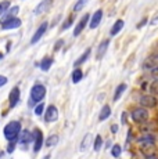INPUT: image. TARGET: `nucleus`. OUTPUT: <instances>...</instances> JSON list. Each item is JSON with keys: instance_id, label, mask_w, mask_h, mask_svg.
Segmentation results:
<instances>
[{"instance_id": "nucleus-12", "label": "nucleus", "mask_w": 158, "mask_h": 159, "mask_svg": "<svg viewBox=\"0 0 158 159\" xmlns=\"http://www.w3.org/2000/svg\"><path fill=\"white\" fill-rule=\"evenodd\" d=\"M20 89H18L17 86L13 89V90L10 91V94H8V104H10V108H14V107L18 104V101H20Z\"/></svg>"}, {"instance_id": "nucleus-7", "label": "nucleus", "mask_w": 158, "mask_h": 159, "mask_svg": "<svg viewBox=\"0 0 158 159\" xmlns=\"http://www.w3.org/2000/svg\"><path fill=\"white\" fill-rule=\"evenodd\" d=\"M49 28V24L44 21V22H42L40 24V26H39L38 29H36V32L33 33V36H32V39H31V44H36L39 40H40L42 38H43V35L46 33V30Z\"/></svg>"}, {"instance_id": "nucleus-39", "label": "nucleus", "mask_w": 158, "mask_h": 159, "mask_svg": "<svg viewBox=\"0 0 158 159\" xmlns=\"http://www.w3.org/2000/svg\"><path fill=\"white\" fill-rule=\"evenodd\" d=\"M146 22H147V20H146V18H144V20H143V21H142V22H140V24H139V25H137V28H142V26H143V25H144V24H146Z\"/></svg>"}, {"instance_id": "nucleus-18", "label": "nucleus", "mask_w": 158, "mask_h": 159, "mask_svg": "<svg viewBox=\"0 0 158 159\" xmlns=\"http://www.w3.org/2000/svg\"><path fill=\"white\" fill-rule=\"evenodd\" d=\"M110 116H111V108H110V105H107V104H105V105L101 108V111H100L99 120L100 122H104L105 119H108Z\"/></svg>"}, {"instance_id": "nucleus-21", "label": "nucleus", "mask_w": 158, "mask_h": 159, "mask_svg": "<svg viewBox=\"0 0 158 159\" xmlns=\"http://www.w3.org/2000/svg\"><path fill=\"white\" fill-rule=\"evenodd\" d=\"M126 87H128V84H126V83H121L119 86H117V89H115V93H114V97H112L114 102H115V101H118V100L121 98V96H122L123 91L126 90Z\"/></svg>"}, {"instance_id": "nucleus-29", "label": "nucleus", "mask_w": 158, "mask_h": 159, "mask_svg": "<svg viewBox=\"0 0 158 159\" xmlns=\"http://www.w3.org/2000/svg\"><path fill=\"white\" fill-rule=\"evenodd\" d=\"M10 8V2H7V0H4V2L0 3V15H3L6 13V11Z\"/></svg>"}, {"instance_id": "nucleus-27", "label": "nucleus", "mask_w": 158, "mask_h": 159, "mask_svg": "<svg viewBox=\"0 0 158 159\" xmlns=\"http://www.w3.org/2000/svg\"><path fill=\"white\" fill-rule=\"evenodd\" d=\"M121 152H122V149H121L119 144L112 145V148H111V155H112V157H114V158H119L121 157Z\"/></svg>"}, {"instance_id": "nucleus-25", "label": "nucleus", "mask_w": 158, "mask_h": 159, "mask_svg": "<svg viewBox=\"0 0 158 159\" xmlns=\"http://www.w3.org/2000/svg\"><path fill=\"white\" fill-rule=\"evenodd\" d=\"M57 143H58V136H57V134H51V136L46 140L44 145L46 147H53V145H56Z\"/></svg>"}, {"instance_id": "nucleus-37", "label": "nucleus", "mask_w": 158, "mask_h": 159, "mask_svg": "<svg viewBox=\"0 0 158 159\" xmlns=\"http://www.w3.org/2000/svg\"><path fill=\"white\" fill-rule=\"evenodd\" d=\"M126 118H128V114H126V112H122V119H121V123H122V125L126 123Z\"/></svg>"}, {"instance_id": "nucleus-6", "label": "nucleus", "mask_w": 158, "mask_h": 159, "mask_svg": "<svg viewBox=\"0 0 158 159\" xmlns=\"http://www.w3.org/2000/svg\"><path fill=\"white\" fill-rule=\"evenodd\" d=\"M58 119V109H57L56 105H49L46 108V112H44V120L47 123H53Z\"/></svg>"}, {"instance_id": "nucleus-15", "label": "nucleus", "mask_w": 158, "mask_h": 159, "mask_svg": "<svg viewBox=\"0 0 158 159\" xmlns=\"http://www.w3.org/2000/svg\"><path fill=\"white\" fill-rule=\"evenodd\" d=\"M108 46H110V40H103L101 43L99 44V48H97V54H96V58L97 60H101L103 57H104V54L107 53V48H108Z\"/></svg>"}, {"instance_id": "nucleus-5", "label": "nucleus", "mask_w": 158, "mask_h": 159, "mask_svg": "<svg viewBox=\"0 0 158 159\" xmlns=\"http://www.w3.org/2000/svg\"><path fill=\"white\" fill-rule=\"evenodd\" d=\"M0 24H2V29L3 30H11V29L20 28L22 22H21V20L18 17H11V18H8V20L0 22Z\"/></svg>"}, {"instance_id": "nucleus-35", "label": "nucleus", "mask_w": 158, "mask_h": 159, "mask_svg": "<svg viewBox=\"0 0 158 159\" xmlns=\"http://www.w3.org/2000/svg\"><path fill=\"white\" fill-rule=\"evenodd\" d=\"M63 44H64V40H58V42H57V44L54 46V51H57L58 48H61V46H63Z\"/></svg>"}, {"instance_id": "nucleus-38", "label": "nucleus", "mask_w": 158, "mask_h": 159, "mask_svg": "<svg viewBox=\"0 0 158 159\" xmlns=\"http://www.w3.org/2000/svg\"><path fill=\"white\" fill-rule=\"evenodd\" d=\"M117 131H118V125H112V126H111V133H117Z\"/></svg>"}, {"instance_id": "nucleus-8", "label": "nucleus", "mask_w": 158, "mask_h": 159, "mask_svg": "<svg viewBox=\"0 0 158 159\" xmlns=\"http://www.w3.org/2000/svg\"><path fill=\"white\" fill-rule=\"evenodd\" d=\"M140 104H142V107H144V108H156L158 101L153 94H150V96L146 94V96L140 97Z\"/></svg>"}, {"instance_id": "nucleus-40", "label": "nucleus", "mask_w": 158, "mask_h": 159, "mask_svg": "<svg viewBox=\"0 0 158 159\" xmlns=\"http://www.w3.org/2000/svg\"><path fill=\"white\" fill-rule=\"evenodd\" d=\"M43 159H50V154H49V155H46V157H44Z\"/></svg>"}, {"instance_id": "nucleus-9", "label": "nucleus", "mask_w": 158, "mask_h": 159, "mask_svg": "<svg viewBox=\"0 0 158 159\" xmlns=\"http://www.w3.org/2000/svg\"><path fill=\"white\" fill-rule=\"evenodd\" d=\"M101 20H103V10H101V8H99V10H97L96 13L92 15V17H90V20H89V28L90 29H96L97 26L100 25Z\"/></svg>"}, {"instance_id": "nucleus-32", "label": "nucleus", "mask_w": 158, "mask_h": 159, "mask_svg": "<svg viewBox=\"0 0 158 159\" xmlns=\"http://www.w3.org/2000/svg\"><path fill=\"white\" fill-rule=\"evenodd\" d=\"M16 143L17 141H10V144L7 145V152L8 154H11V152L14 151V148H16Z\"/></svg>"}, {"instance_id": "nucleus-19", "label": "nucleus", "mask_w": 158, "mask_h": 159, "mask_svg": "<svg viewBox=\"0 0 158 159\" xmlns=\"http://www.w3.org/2000/svg\"><path fill=\"white\" fill-rule=\"evenodd\" d=\"M123 25H125V22H123V20H117L115 21V24L112 25V28H111V36H115V35H118V33L122 30L123 28Z\"/></svg>"}, {"instance_id": "nucleus-4", "label": "nucleus", "mask_w": 158, "mask_h": 159, "mask_svg": "<svg viewBox=\"0 0 158 159\" xmlns=\"http://www.w3.org/2000/svg\"><path fill=\"white\" fill-rule=\"evenodd\" d=\"M130 116H132L133 122H136V123H144V122L148 120L150 114H148V109L144 108V107H136L130 112Z\"/></svg>"}, {"instance_id": "nucleus-11", "label": "nucleus", "mask_w": 158, "mask_h": 159, "mask_svg": "<svg viewBox=\"0 0 158 159\" xmlns=\"http://www.w3.org/2000/svg\"><path fill=\"white\" fill-rule=\"evenodd\" d=\"M42 145H43V134H42L40 130L36 129L35 133H33V151L39 152Z\"/></svg>"}, {"instance_id": "nucleus-24", "label": "nucleus", "mask_w": 158, "mask_h": 159, "mask_svg": "<svg viewBox=\"0 0 158 159\" xmlns=\"http://www.w3.org/2000/svg\"><path fill=\"white\" fill-rule=\"evenodd\" d=\"M101 145H103V139H101V136H97L95 137V141H93V149H95L96 152H99L100 149H101Z\"/></svg>"}, {"instance_id": "nucleus-3", "label": "nucleus", "mask_w": 158, "mask_h": 159, "mask_svg": "<svg viewBox=\"0 0 158 159\" xmlns=\"http://www.w3.org/2000/svg\"><path fill=\"white\" fill-rule=\"evenodd\" d=\"M137 144L140 145L142 151H144V154H147V151L156 148V136H153L150 133L143 134L142 137L137 139Z\"/></svg>"}, {"instance_id": "nucleus-10", "label": "nucleus", "mask_w": 158, "mask_h": 159, "mask_svg": "<svg viewBox=\"0 0 158 159\" xmlns=\"http://www.w3.org/2000/svg\"><path fill=\"white\" fill-rule=\"evenodd\" d=\"M89 20H90V14H85L83 17L79 20V22L77 24V26H75V29H74V36H79L82 33V30L85 29V26L87 25V22H89Z\"/></svg>"}, {"instance_id": "nucleus-34", "label": "nucleus", "mask_w": 158, "mask_h": 159, "mask_svg": "<svg viewBox=\"0 0 158 159\" xmlns=\"http://www.w3.org/2000/svg\"><path fill=\"white\" fill-rule=\"evenodd\" d=\"M6 83H7V78L3 76V75H0V87H3Z\"/></svg>"}, {"instance_id": "nucleus-36", "label": "nucleus", "mask_w": 158, "mask_h": 159, "mask_svg": "<svg viewBox=\"0 0 158 159\" xmlns=\"http://www.w3.org/2000/svg\"><path fill=\"white\" fill-rule=\"evenodd\" d=\"M144 159H158V155H157V154H150V155L146 154Z\"/></svg>"}, {"instance_id": "nucleus-42", "label": "nucleus", "mask_w": 158, "mask_h": 159, "mask_svg": "<svg viewBox=\"0 0 158 159\" xmlns=\"http://www.w3.org/2000/svg\"><path fill=\"white\" fill-rule=\"evenodd\" d=\"M2 157H3V154H0V158H2Z\"/></svg>"}, {"instance_id": "nucleus-13", "label": "nucleus", "mask_w": 158, "mask_h": 159, "mask_svg": "<svg viewBox=\"0 0 158 159\" xmlns=\"http://www.w3.org/2000/svg\"><path fill=\"white\" fill-rule=\"evenodd\" d=\"M51 4H53V0H43V2H40L36 6L33 13H35V15H40V14L46 13V11H49V8L51 7Z\"/></svg>"}, {"instance_id": "nucleus-16", "label": "nucleus", "mask_w": 158, "mask_h": 159, "mask_svg": "<svg viewBox=\"0 0 158 159\" xmlns=\"http://www.w3.org/2000/svg\"><path fill=\"white\" fill-rule=\"evenodd\" d=\"M90 145H93V136L90 133H87L86 136L83 137V141H82V144H81V151L82 152L87 151Z\"/></svg>"}, {"instance_id": "nucleus-2", "label": "nucleus", "mask_w": 158, "mask_h": 159, "mask_svg": "<svg viewBox=\"0 0 158 159\" xmlns=\"http://www.w3.org/2000/svg\"><path fill=\"white\" fill-rule=\"evenodd\" d=\"M44 97H46V87H44L42 83L33 84L32 89H31V97H29L28 105L29 107H33L35 104L42 102Z\"/></svg>"}, {"instance_id": "nucleus-28", "label": "nucleus", "mask_w": 158, "mask_h": 159, "mask_svg": "<svg viewBox=\"0 0 158 159\" xmlns=\"http://www.w3.org/2000/svg\"><path fill=\"white\" fill-rule=\"evenodd\" d=\"M150 93L153 96H158V79H154L150 84Z\"/></svg>"}, {"instance_id": "nucleus-26", "label": "nucleus", "mask_w": 158, "mask_h": 159, "mask_svg": "<svg viewBox=\"0 0 158 159\" xmlns=\"http://www.w3.org/2000/svg\"><path fill=\"white\" fill-rule=\"evenodd\" d=\"M89 2H90V0H78V2L75 3V6H74V11H75V13H78V11H81L82 8H83L85 6H86Z\"/></svg>"}, {"instance_id": "nucleus-33", "label": "nucleus", "mask_w": 158, "mask_h": 159, "mask_svg": "<svg viewBox=\"0 0 158 159\" xmlns=\"http://www.w3.org/2000/svg\"><path fill=\"white\" fill-rule=\"evenodd\" d=\"M150 72H151V76H154L156 79H158V66H154V68H151Z\"/></svg>"}, {"instance_id": "nucleus-22", "label": "nucleus", "mask_w": 158, "mask_h": 159, "mask_svg": "<svg viewBox=\"0 0 158 159\" xmlns=\"http://www.w3.org/2000/svg\"><path fill=\"white\" fill-rule=\"evenodd\" d=\"M18 11H20V7H18V6H14V7H11L10 10L6 11V14L3 15V18L0 20V22H3V21L8 20V18H11V17H16V15L18 14Z\"/></svg>"}, {"instance_id": "nucleus-1", "label": "nucleus", "mask_w": 158, "mask_h": 159, "mask_svg": "<svg viewBox=\"0 0 158 159\" xmlns=\"http://www.w3.org/2000/svg\"><path fill=\"white\" fill-rule=\"evenodd\" d=\"M21 130H22L21 122L11 120L4 126L3 133H4V137L8 140V141H18V136H20Z\"/></svg>"}, {"instance_id": "nucleus-30", "label": "nucleus", "mask_w": 158, "mask_h": 159, "mask_svg": "<svg viewBox=\"0 0 158 159\" xmlns=\"http://www.w3.org/2000/svg\"><path fill=\"white\" fill-rule=\"evenodd\" d=\"M44 108H46V107H44V104H43V102H39V104H38V105H36V107H35V115L40 116L42 114H43Z\"/></svg>"}, {"instance_id": "nucleus-20", "label": "nucleus", "mask_w": 158, "mask_h": 159, "mask_svg": "<svg viewBox=\"0 0 158 159\" xmlns=\"http://www.w3.org/2000/svg\"><path fill=\"white\" fill-rule=\"evenodd\" d=\"M71 79H72V83H79V82L83 79V71H82L81 68H75L74 69V72H72V75H71Z\"/></svg>"}, {"instance_id": "nucleus-31", "label": "nucleus", "mask_w": 158, "mask_h": 159, "mask_svg": "<svg viewBox=\"0 0 158 159\" xmlns=\"http://www.w3.org/2000/svg\"><path fill=\"white\" fill-rule=\"evenodd\" d=\"M72 24H74V18H72V17H69L68 20H67L65 22H64L63 25H61V30H65V29H68L69 26L72 25Z\"/></svg>"}, {"instance_id": "nucleus-23", "label": "nucleus", "mask_w": 158, "mask_h": 159, "mask_svg": "<svg viewBox=\"0 0 158 159\" xmlns=\"http://www.w3.org/2000/svg\"><path fill=\"white\" fill-rule=\"evenodd\" d=\"M53 65V58L51 57H44L43 60L40 61V69L42 71H49Z\"/></svg>"}, {"instance_id": "nucleus-14", "label": "nucleus", "mask_w": 158, "mask_h": 159, "mask_svg": "<svg viewBox=\"0 0 158 159\" xmlns=\"http://www.w3.org/2000/svg\"><path fill=\"white\" fill-rule=\"evenodd\" d=\"M18 141L22 144H28V143L33 141V133H31L29 130H21L20 136H18Z\"/></svg>"}, {"instance_id": "nucleus-41", "label": "nucleus", "mask_w": 158, "mask_h": 159, "mask_svg": "<svg viewBox=\"0 0 158 159\" xmlns=\"http://www.w3.org/2000/svg\"><path fill=\"white\" fill-rule=\"evenodd\" d=\"M2 58H3V54H0V60H2Z\"/></svg>"}, {"instance_id": "nucleus-17", "label": "nucleus", "mask_w": 158, "mask_h": 159, "mask_svg": "<svg viewBox=\"0 0 158 159\" xmlns=\"http://www.w3.org/2000/svg\"><path fill=\"white\" fill-rule=\"evenodd\" d=\"M90 53H92V48H90V47H87L86 50H85V53L82 54V56L79 57L77 61H75V64H74V65H75V68H77V66H81L82 64H85V62H86V61H87V58L90 57Z\"/></svg>"}]
</instances>
